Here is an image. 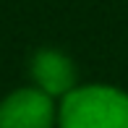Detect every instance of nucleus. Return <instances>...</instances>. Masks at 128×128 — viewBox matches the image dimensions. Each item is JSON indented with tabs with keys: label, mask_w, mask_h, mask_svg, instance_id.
I'll use <instances>...</instances> for the list:
<instances>
[{
	"label": "nucleus",
	"mask_w": 128,
	"mask_h": 128,
	"mask_svg": "<svg viewBox=\"0 0 128 128\" xmlns=\"http://www.w3.org/2000/svg\"><path fill=\"white\" fill-rule=\"evenodd\" d=\"M58 128H128V92L84 84L58 102Z\"/></svg>",
	"instance_id": "nucleus-1"
},
{
	"label": "nucleus",
	"mask_w": 128,
	"mask_h": 128,
	"mask_svg": "<svg viewBox=\"0 0 128 128\" xmlns=\"http://www.w3.org/2000/svg\"><path fill=\"white\" fill-rule=\"evenodd\" d=\"M0 128H58V102L37 86L16 89L0 100Z\"/></svg>",
	"instance_id": "nucleus-2"
},
{
	"label": "nucleus",
	"mask_w": 128,
	"mask_h": 128,
	"mask_svg": "<svg viewBox=\"0 0 128 128\" xmlns=\"http://www.w3.org/2000/svg\"><path fill=\"white\" fill-rule=\"evenodd\" d=\"M29 73H32L34 86L52 100H63L78 86L76 63L63 50L55 47H42L34 52L29 63Z\"/></svg>",
	"instance_id": "nucleus-3"
}]
</instances>
